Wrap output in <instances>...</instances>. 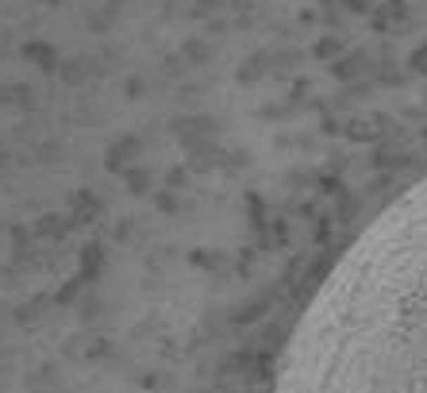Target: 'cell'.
I'll use <instances>...</instances> for the list:
<instances>
[{
  "mask_svg": "<svg viewBox=\"0 0 427 393\" xmlns=\"http://www.w3.org/2000/svg\"><path fill=\"white\" fill-rule=\"evenodd\" d=\"M274 393H427V177L319 282L285 343Z\"/></svg>",
  "mask_w": 427,
  "mask_h": 393,
  "instance_id": "cell-1",
  "label": "cell"
}]
</instances>
